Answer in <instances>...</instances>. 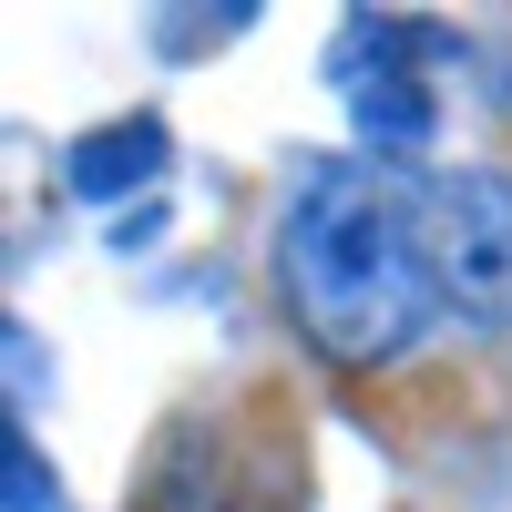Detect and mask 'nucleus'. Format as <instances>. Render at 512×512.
Here are the masks:
<instances>
[{"mask_svg": "<svg viewBox=\"0 0 512 512\" xmlns=\"http://www.w3.org/2000/svg\"><path fill=\"white\" fill-rule=\"evenodd\" d=\"M277 297L308 328V349L338 369H379L420 349V328L441 318L431 256H420V175L379 154L297 164L277 205Z\"/></svg>", "mask_w": 512, "mask_h": 512, "instance_id": "f257e3e1", "label": "nucleus"}, {"mask_svg": "<svg viewBox=\"0 0 512 512\" xmlns=\"http://www.w3.org/2000/svg\"><path fill=\"white\" fill-rule=\"evenodd\" d=\"M451 62V31L410 21V11H349V31L328 41V82L349 93L359 123V154L400 164L441 134V103H431V72Z\"/></svg>", "mask_w": 512, "mask_h": 512, "instance_id": "f03ea898", "label": "nucleus"}, {"mask_svg": "<svg viewBox=\"0 0 512 512\" xmlns=\"http://www.w3.org/2000/svg\"><path fill=\"white\" fill-rule=\"evenodd\" d=\"M144 512H297V451L236 410H185L154 441Z\"/></svg>", "mask_w": 512, "mask_h": 512, "instance_id": "7ed1b4c3", "label": "nucleus"}, {"mask_svg": "<svg viewBox=\"0 0 512 512\" xmlns=\"http://www.w3.org/2000/svg\"><path fill=\"white\" fill-rule=\"evenodd\" d=\"M420 256L451 318L512 328V175L461 164V175H420Z\"/></svg>", "mask_w": 512, "mask_h": 512, "instance_id": "20e7f679", "label": "nucleus"}, {"mask_svg": "<svg viewBox=\"0 0 512 512\" xmlns=\"http://www.w3.org/2000/svg\"><path fill=\"white\" fill-rule=\"evenodd\" d=\"M154 175H164V123H154V113L93 123V134L62 144V185H72L82 205H123V195H144Z\"/></svg>", "mask_w": 512, "mask_h": 512, "instance_id": "39448f33", "label": "nucleus"}, {"mask_svg": "<svg viewBox=\"0 0 512 512\" xmlns=\"http://www.w3.org/2000/svg\"><path fill=\"white\" fill-rule=\"evenodd\" d=\"M0 472H11V512H62V482H41V451H31V431H11Z\"/></svg>", "mask_w": 512, "mask_h": 512, "instance_id": "423d86ee", "label": "nucleus"}, {"mask_svg": "<svg viewBox=\"0 0 512 512\" xmlns=\"http://www.w3.org/2000/svg\"><path fill=\"white\" fill-rule=\"evenodd\" d=\"M0 349H11V420H31V410H41V338L11 318V328H0Z\"/></svg>", "mask_w": 512, "mask_h": 512, "instance_id": "0eeeda50", "label": "nucleus"}]
</instances>
